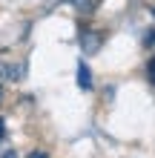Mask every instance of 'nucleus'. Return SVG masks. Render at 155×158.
<instances>
[{
  "label": "nucleus",
  "mask_w": 155,
  "mask_h": 158,
  "mask_svg": "<svg viewBox=\"0 0 155 158\" xmlns=\"http://www.w3.org/2000/svg\"><path fill=\"white\" fill-rule=\"evenodd\" d=\"M26 66L23 63H12V60H0V81H20Z\"/></svg>",
  "instance_id": "1"
},
{
  "label": "nucleus",
  "mask_w": 155,
  "mask_h": 158,
  "mask_svg": "<svg viewBox=\"0 0 155 158\" xmlns=\"http://www.w3.org/2000/svg\"><path fill=\"white\" fill-rule=\"evenodd\" d=\"M78 86L80 89H92V72H89L86 63H80V66H78Z\"/></svg>",
  "instance_id": "2"
},
{
  "label": "nucleus",
  "mask_w": 155,
  "mask_h": 158,
  "mask_svg": "<svg viewBox=\"0 0 155 158\" xmlns=\"http://www.w3.org/2000/svg\"><path fill=\"white\" fill-rule=\"evenodd\" d=\"M0 158H17V150H9L6 147V150H0Z\"/></svg>",
  "instance_id": "3"
},
{
  "label": "nucleus",
  "mask_w": 155,
  "mask_h": 158,
  "mask_svg": "<svg viewBox=\"0 0 155 158\" xmlns=\"http://www.w3.org/2000/svg\"><path fill=\"white\" fill-rule=\"evenodd\" d=\"M149 81H152V83H155V60H152V63H149Z\"/></svg>",
  "instance_id": "4"
},
{
  "label": "nucleus",
  "mask_w": 155,
  "mask_h": 158,
  "mask_svg": "<svg viewBox=\"0 0 155 158\" xmlns=\"http://www.w3.org/2000/svg\"><path fill=\"white\" fill-rule=\"evenodd\" d=\"M29 158H46V152H32Z\"/></svg>",
  "instance_id": "5"
},
{
  "label": "nucleus",
  "mask_w": 155,
  "mask_h": 158,
  "mask_svg": "<svg viewBox=\"0 0 155 158\" xmlns=\"http://www.w3.org/2000/svg\"><path fill=\"white\" fill-rule=\"evenodd\" d=\"M3 135H6V124L0 121V138H3Z\"/></svg>",
  "instance_id": "6"
},
{
  "label": "nucleus",
  "mask_w": 155,
  "mask_h": 158,
  "mask_svg": "<svg viewBox=\"0 0 155 158\" xmlns=\"http://www.w3.org/2000/svg\"><path fill=\"white\" fill-rule=\"evenodd\" d=\"M0 104H3V86H0Z\"/></svg>",
  "instance_id": "7"
},
{
  "label": "nucleus",
  "mask_w": 155,
  "mask_h": 158,
  "mask_svg": "<svg viewBox=\"0 0 155 158\" xmlns=\"http://www.w3.org/2000/svg\"><path fill=\"white\" fill-rule=\"evenodd\" d=\"M152 46H155V38H152Z\"/></svg>",
  "instance_id": "8"
}]
</instances>
